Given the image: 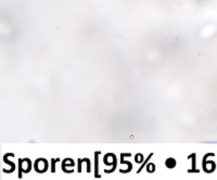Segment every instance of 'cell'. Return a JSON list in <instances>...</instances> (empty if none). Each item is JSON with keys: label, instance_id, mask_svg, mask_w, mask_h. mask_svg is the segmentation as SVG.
Here are the masks:
<instances>
[{"label": "cell", "instance_id": "6da1fadb", "mask_svg": "<svg viewBox=\"0 0 217 180\" xmlns=\"http://www.w3.org/2000/svg\"><path fill=\"white\" fill-rule=\"evenodd\" d=\"M166 166L168 168H174L175 166H176V161L174 158H172V157H169V158H167L166 159Z\"/></svg>", "mask_w": 217, "mask_h": 180}]
</instances>
